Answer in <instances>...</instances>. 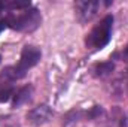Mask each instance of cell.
Here are the masks:
<instances>
[{
  "label": "cell",
  "instance_id": "cell-1",
  "mask_svg": "<svg viewBox=\"0 0 128 127\" xmlns=\"http://www.w3.org/2000/svg\"><path fill=\"white\" fill-rule=\"evenodd\" d=\"M6 26L16 32H33L42 23V15L36 8H24L14 12H8L4 17Z\"/></svg>",
  "mask_w": 128,
  "mask_h": 127
},
{
  "label": "cell",
  "instance_id": "cell-2",
  "mask_svg": "<svg viewBox=\"0 0 128 127\" xmlns=\"http://www.w3.org/2000/svg\"><path fill=\"white\" fill-rule=\"evenodd\" d=\"M112 29H113V17L106 15L98 24H96L91 29V32L86 34V37H85L86 48L91 49V51L103 49L112 37Z\"/></svg>",
  "mask_w": 128,
  "mask_h": 127
},
{
  "label": "cell",
  "instance_id": "cell-3",
  "mask_svg": "<svg viewBox=\"0 0 128 127\" xmlns=\"http://www.w3.org/2000/svg\"><path fill=\"white\" fill-rule=\"evenodd\" d=\"M42 54H40V49L32 46V45H26L21 51V57H20V61L15 64V66H10V72L14 75L15 79H21L26 76V73L34 67L36 64L39 63Z\"/></svg>",
  "mask_w": 128,
  "mask_h": 127
},
{
  "label": "cell",
  "instance_id": "cell-4",
  "mask_svg": "<svg viewBox=\"0 0 128 127\" xmlns=\"http://www.w3.org/2000/svg\"><path fill=\"white\" fill-rule=\"evenodd\" d=\"M101 2H91V0H82V2H76L74 3V11H76V17L80 23H88L91 21L101 8Z\"/></svg>",
  "mask_w": 128,
  "mask_h": 127
},
{
  "label": "cell",
  "instance_id": "cell-5",
  "mask_svg": "<svg viewBox=\"0 0 128 127\" xmlns=\"http://www.w3.org/2000/svg\"><path fill=\"white\" fill-rule=\"evenodd\" d=\"M16 79L14 78L10 67H6L0 73V102H8L10 97H14V82Z\"/></svg>",
  "mask_w": 128,
  "mask_h": 127
},
{
  "label": "cell",
  "instance_id": "cell-6",
  "mask_svg": "<svg viewBox=\"0 0 128 127\" xmlns=\"http://www.w3.org/2000/svg\"><path fill=\"white\" fill-rule=\"evenodd\" d=\"M51 117H52V109L48 105L36 106L27 114V120L33 126H42V124L48 123L51 120Z\"/></svg>",
  "mask_w": 128,
  "mask_h": 127
},
{
  "label": "cell",
  "instance_id": "cell-7",
  "mask_svg": "<svg viewBox=\"0 0 128 127\" xmlns=\"http://www.w3.org/2000/svg\"><path fill=\"white\" fill-rule=\"evenodd\" d=\"M101 127H127V115L119 108H113L110 115L104 118Z\"/></svg>",
  "mask_w": 128,
  "mask_h": 127
},
{
  "label": "cell",
  "instance_id": "cell-8",
  "mask_svg": "<svg viewBox=\"0 0 128 127\" xmlns=\"http://www.w3.org/2000/svg\"><path fill=\"white\" fill-rule=\"evenodd\" d=\"M32 94H33V87L32 85H26V87L20 88V90L14 94L12 106H14V108H20L21 105L30 102V100H32Z\"/></svg>",
  "mask_w": 128,
  "mask_h": 127
},
{
  "label": "cell",
  "instance_id": "cell-9",
  "mask_svg": "<svg viewBox=\"0 0 128 127\" xmlns=\"http://www.w3.org/2000/svg\"><path fill=\"white\" fill-rule=\"evenodd\" d=\"M113 69H115V64L112 63V61H104V63L97 64L94 72H96V75L98 78H104V76L110 75L113 72Z\"/></svg>",
  "mask_w": 128,
  "mask_h": 127
},
{
  "label": "cell",
  "instance_id": "cell-10",
  "mask_svg": "<svg viewBox=\"0 0 128 127\" xmlns=\"http://www.w3.org/2000/svg\"><path fill=\"white\" fill-rule=\"evenodd\" d=\"M121 57H122V60H124L125 63H128V45L125 46V49L122 51V55H121Z\"/></svg>",
  "mask_w": 128,
  "mask_h": 127
},
{
  "label": "cell",
  "instance_id": "cell-11",
  "mask_svg": "<svg viewBox=\"0 0 128 127\" xmlns=\"http://www.w3.org/2000/svg\"><path fill=\"white\" fill-rule=\"evenodd\" d=\"M127 91H128V73H127Z\"/></svg>",
  "mask_w": 128,
  "mask_h": 127
},
{
  "label": "cell",
  "instance_id": "cell-12",
  "mask_svg": "<svg viewBox=\"0 0 128 127\" xmlns=\"http://www.w3.org/2000/svg\"><path fill=\"white\" fill-rule=\"evenodd\" d=\"M0 60H2V55H0Z\"/></svg>",
  "mask_w": 128,
  "mask_h": 127
}]
</instances>
